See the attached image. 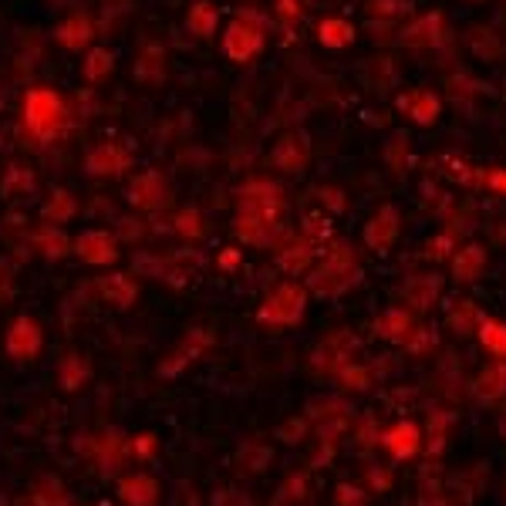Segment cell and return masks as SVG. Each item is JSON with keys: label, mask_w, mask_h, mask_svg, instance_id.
<instances>
[{"label": "cell", "mask_w": 506, "mask_h": 506, "mask_svg": "<svg viewBox=\"0 0 506 506\" xmlns=\"http://www.w3.org/2000/svg\"><path fill=\"white\" fill-rule=\"evenodd\" d=\"M89 375H91L89 361H85L81 354H75V351L64 354L61 365H58V381H61L64 392H78V389L89 381Z\"/></svg>", "instance_id": "83f0119b"}, {"label": "cell", "mask_w": 506, "mask_h": 506, "mask_svg": "<svg viewBox=\"0 0 506 506\" xmlns=\"http://www.w3.org/2000/svg\"><path fill=\"white\" fill-rule=\"evenodd\" d=\"M136 75H139L142 85H159L165 78V68H163V48H155V44H149V48L142 51L139 58V68H136Z\"/></svg>", "instance_id": "e575fe53"}, {"label": "cell", "mask_w": 506, "mask_h": 506, "mask_svg": "<svg viewBox=\"0 0 506 506\" xmlns=\"http://www.w3.org/2000/svg\"><path fill=\"white\" fill-rule=\"evenodd\" d=\"M216 21H220V14H216V7L213 4H206V0L192 4L190 14H186V27H190L196 38H213Z\"/></svg>", "instance_id": "f546056e"}, {"label": "cell", "mask_w": 506, "mask_h": 506, "mask_svg": "<svg viewBox=\"0 0 506 506\" xmlns=\"http://www.w3.org/2000/svg\"><path fill=\"white\" fill-rule=\"evenodd\" d=\"M128 202L132 206H139L145 213H159L165 202H169V183H165L163 173H142V176L132 179V186H128Z\"/></svg>", "instance_id": "52a82bcc"}, {"label": "cell", "mask_w": 506, "mask_h": 506, "mask_svg": "<svg viewBox=\"0 0 506 506\" xmlns=\"http://www.w3.org/2000/svg\"><path fill=\"white\" fill-rule=\"evenodd\" d=\"M443 24H445L443 14H426V17H416L408 27H402L398 44H405V48H436V44L445 38Z\"/></svg>", "instance_id": "5bb4252c"}, {"label": "cell", "mask_w": 506, "mask_h": 506, "mask_svg": "<svg viewBox=\"0 0 506 506\" xmlns=\"http://www.w3.org/2000/svg\"><path fill=\"white\" fill-rule=\"evenodd\" d=\"M334 379L342 381L348 392H365V389H371V379H375V375H371V368H368V365L348 361V365H344L342 371L334 375Z\"/></svg>", "instance_id": "8d00e7d4"}, {"label": "cell", "mask_w": 506, "mask_h": 506, "mask_svg": "<svg viewBox=\"0 0 506 506\" xmlns=\"http://www.w3.org/2000/svg\"><path fill=\"white\" fill-rule=\"evenodd\" d=\"M480 344L486 351L506 361V321H496V317H483L480 324Z\"/></svg>", "instance_id": "1f68e13d"}, {"label": "cell", "mask_w": 506, "mask_h": 506, "mask_svg": "<svg viewBox=\"0 0 506 506\" xmlns=\"http://www.w3.org/2000/svg\"><path fill=\"white\" fill-rule=\"evenodd\" d=\"M402 108L408 112V118L416 122V126H432L439 115H443V101L436 91H412L408 98H402Z\"/></svg>", "instance_id": "603a6c76"}, {"label": "cell", "mask_w": 506, "mask_h": 506, "mask_svg": "<svg viewBox=\"0 0 506 506\" xmlns=\"http://www.w3.org/2000/svg\"><path fill=\"white\" fill-rule=\"evenodd\" d=\"M398 233H402V220H398L395 206H381L379 213L365 223V243L375 250H389L398 240Z\"/></svg>", "instance_id": "9a60e30c"}, {"label": "cell", "mask_w": 506, "mask_h": 506, "mask_svg": "<svg viewBox=\"0 0 506 506\" xmlns=\"http://www.w3.org/2000/svg\"><path fill=\"white\" fill-rule=\"evenodd\" d=\"M453 426V416H443V412H436V416L429 418V429H426V449H429L432 455L443 453V443H445V429Z\"/></svg>", "instance_id": "f35d334b"}, {"label": "cell", "mask_w": 506, "mask_h": 506, "mask_svg": "<svg viewBox=\"0 0 506 506\" xmlns=\"http://www.w3.org/2000/svg\"><path fill=\"white\" fill-rule=\"evenodd\" d=\"M304 311H307V287H301L297 280H284L267 294V301L257 311V321L270 328H297L304 321Z\"/></svg>", "instance_id": "277c9868"}, {"label": "cell", "mask_w": 506, "mask_h": 506, "mask_svg": "<svg viewBox=\"0 0 506 506\" xmlns=\"http://www.w3.org/2000/svg\"><path fill=\"white\" fill-rule=\"evenodd\" d=\"M301 0H277V17L284 24H294V21H301Z\"/></svg>", "instance_id": "b9f144b4"}, {"label": "cell", "mask_w": 506, "mask_h": 506, "mask_svg": "<svg viewBox=\"0 0 506 506\" xmlns=\"http://www.w3.org/2000/svg\"><path fill=\"white\" fill-rule=\"evenodd\" d=\"M445 321H449V328H453L455 334H469V331H480L483 314H480V307L469 301V297H463V301H455L453 307H449Z\"/></svg>", "instance_id": "f1b7e54d"}, {"label": "cell", "mask_w": 506, "mask_h": 506, "mask_svg": "<svg viewBox=\"0 0 506 506\" xmlns=\"http://www.w3.org/2000/svg\"><path fill=\"white\" fill-rule=\"evenodd\" d=\"M132 453V443H128L122 432H105L98 443V469L101 473H118L122 463Z\"/></svg>", "instance_id": "cb8c5ba5"}, {"label": "cell", "mask_w": 506, "mask_h": 506, "mask_svg": "<svg viewBox=\"0 0 506 506\" xmlns=\"http://www.w3.org/2000/svg\"><path fill=\"white\" fill-rule=\"evenodd\" d=\"M473 395L483 405H496L500 398H506V361H493L483 368L473 381Z\"/></svg>", "instance_id": "ffe728a7"}, {"label": "cell", "mask_w": 506, "mask_h": 506, "mask_svg": "<svg viewBox=\"0 0 506 506\" xmlns=\"http://www.w3.org/2000/svg\"><path fill=\"white\" fill-rule=\"evenodd\" d=\"M31 240L38 243V250L48 257V260H58V257H68V253H75V240L68 237V233H61L58 227H44L38 230Z\"/></svg>", "instance_id": "4316f807"}, {"label": "cell", "mask_w": 506, "mask_h": 506, "mask_svg": "<svg viewBox=\"0 0 506 506\" xmlns=\"http://www.w3.org/2000/svg\"><path fill=\"white\" fill-rule=\"evenodd\" d=\"M381 443H385V449H389L395 459H412V455L422 449L426 439H422V429H418L416 422L405 418V422H395L392 429L381 436Z\"/></svg>", "instance_id": "ac0fdd59"}, {"label": "cell", "mask_w": 506, "mask_h": 506, "mask_svg": "<svg viewBox=\"0 0 506 506\" xmlns=\"http://www.w3.org/2000/svg\"><path fill=\"white\" fill-rule=\"evenodd\" d=\"M41 344H44V334H41L38 321L34 317H17L7 331V354L14 361H31L38 358Z\"/></svg>", "instance_id": "30bf717a"}, {"label": "cell", "mask_w": 506, "mask_h": 506, "mask_svg": "<svg viewBox=\"0 0 506 506\" xmlns=\"http://www.w3.org/2000/svg\"><path fill=\"white\" fill-rule=\"evenodd\" d=\"M280 439L284 443H301L304 439V418H294L287 426H280Z\"/></svg>", "instance_id": "ee69618b"}, {"label": "cell", "mask_w": 506, "mask_h": 506, "mask_svg": "<svg viewBox=\"0 0 506 506\" xmlns=\"http://www.w3.org/2000/svg\"><path fill=\"white\" fill-rule=\"evenodd\" d=\"M439 287H443V280L436 277V274H418V277L408 280L402 287L408 311H429L432 304H436V297H439Z\"/></svg>", "instance_id": "7402d4cb"}, {"label": "cell", "mask_w": 506, "mask_h": 506, "mask_svg": "<svg viewBox=\"0 0 506 506\" xmlns=\"http://www.w3.org/2000/svg\"><path fill=\"white\" fill-rule=\"evenodd\" d=\"M317 237H307V233H301V237H287L284 240V250L277 253V264L280 270H287V274H304V270H311V264H314L317 257Z\"/></svg>", "instance_id": "2e32d148"}, {"label": "cell", "mask_w": 506, "mask_h": 506, "mask_svg": "<svg viewBox=\"0 0 506 506\" xmlns=\"http://www.w3.org/2000/svg\"><path fill=\"white\" fill-rule=\"evenodd\" d=\"M260 48H264V24H257L253 14H237L223 34V54L230 61L243 64L253 54H260Z\"/></svg>", "instance_id": "5b68a950"}, {"label": "cell", "mask_w": 506, "mask_h": 506, "mask_svg": "<svg viewBox=\"0 0 506 506\" xmlns=\"http://www.w3.org/2000/svg\"><path fill=\"white\" fill-rule=\"evenodd\" d=\"M307 159H311V139L304 132H287L270 152V163L277 165L280 173H291V176L304 173Z\"/></svg>", "instance_id": "8fae6325"}, {"label": "cell", "mask_w": 506, "mask_h": 506, "mask_svg": "<svg viewBox=\"0 0 506 506\" xmlns=\"http://www.w3.org/2000/svg\"><path fill=\"white\" fill-rule=\"evenodd\" d=\"M98 506H112V503H98Z\"/></svg>", "instance_id": "681fc988"}, {"label": "cell", "mask_w": 506, "mask_h": 506, "mask_svg": "<svg viewBox=\"0 0 506 506\" xmlns=\"http://www.w3.org/2000/svg\"><path fill=\"white\" fill-rule=\"evenodd\" d=\"M432 342H436V334H432V331L416 328V331H412V338L405 342V348H408L412 354H422V348H432Z\"/></svg>", "instance_id": "60d3db41"}, {"label": "cell", "mask_w": 506, "mask_h": 506, "mask_svg": "<svg viewBox=\"0 0 506 506\" xmlns=\"http://www.w3.org/2000/svg\"><path fill=\"white\" fill-rule=\"evenodd\" d=\"M78 213V202L75 196L68 190H54L44 202V220L48 223H68V220H75Z\"/></svg>", "instance_id": "d6a6232c"}, {"label": "cell", "mask_w": 506, "mask_h": 506, "mask_svg": "<svg viewBox=\"0 0 506 506\" xmlns=\"http://www.w3.org/2000/svg\"><path fill=\"white\" fill-rule=\"evenodd\" d=\"M348 361H354L351 334H331V338H324V342L314 348V354H311V368L328 371V375H338Z\"/></svg>", "instance_id": "9c48e42d"}, {"label": "cell", "mask_w": 506, "mask_h": 506, "mask_svg": "<svg viewBox=\"0 0 506 506\" xmlns=\"http://www.w3.org/2000/svg\"><path fill=\"white\" fill-rule=\"evenodd\" d=\"M54 38H58L61 48L81 51V48H89V41L95 38V24H91L89 14H71V17H64L61 24H58Z\"/></svg>", "instance_id": "44dd1931"}, {"label": "cell", "mask_w": 506, "mask_h": 506, "mask_svg": "<svg viewBox=\"0 0 506 506\" xmlns=\"http://www.w3.org/2000/svg\"><path fill=\"white\" fill-rule=\"evenodd\" d=\"M118 500L126 506H155L159 503V496H163V486L155 476L149 473H132V476H122L118 480Z\"/></svg>", "instance_id": "7c38bea8"}, {"label": "cell", "mask_w": 506, "mask_h": 506, "mask_svg": "<svg viewBox=\"0 0 506 506\" xmlns=\"http://www.w3.org/2000/svg\"><path fill=\"white\" fill-rule=\"evenodd\" d=\"M210 348H213V328H192L190 334L159 361V375H163V379H176L183 368H190L192 361L202 358Z\"/></svg>", "instance_id": "8992f818"}, {"label": "cell", "mask_w": 506, "mask_h": 506, "mask_svg": "<svg viewBox=\"0 0 506 506\" xmlns=\"http://www.w3.org/2000/svg\"><path fill=\"white\" fill-rule=\"evenodd\" d=\"M24 122L38 142L58 139V132L68 122V105L54 89H31L24 98Z\"/></svg>", "instance_id": "3957f363"}, {"label": "cell", "mask_w": 506, "mask_h": 506, "mask_svg": "<svg viewBox=\"0 0 506 506\" xmlns=\"http://www.w3.org/2000/svg\"><path fill=\"white\" fill-rule=\"evenodd\" d=\"M408 11V4H398V0H371V4H368V14H371V17H379V14H389V17H398V14H405Z\"/></svg>", "instance_id": "ab89813d"}, {"label": "cell", "mask_w": 506, "mask_h": 506, "mask_svg": "<svg viewBox=\"0 0 506 506\" xmlns=\"http://www.w3.org/2000/svg\"><path fill=\"white\" fill-rule=\"evenodd\" d=\"M0 190H4L7 200L31 196V192H34V173L24 169V165H11V169H7V176H4V183H0Z\"/></svg>", "instance_id": "836d02e7"}, {"label": "cell", "mask_w": 506, "mask_h": 506, "mask_svg": "<svg viewBox=\"0 0 506 506\" xmlns=\"http://www.w3.org/2000/svg\"><path fill=\"white\" fill-rule=\"evenodd\" d=\"M115 68V54L108 48H95L85 54V64H81V75H85V81H91V85H101L105 78L112 75Z\"/></svg>", "instance_id": "4dcf8cb0"}, {"label": "cell", "mask_w": 506, "mask_h": 506, "mask_svg": "<svg viewBox=\"0 0 506 506\" xmlns=\"http://www.w3.org/2000/svg\"><path fill=\"white\" fill-rule=\"evenodd\" d=\"M500 436L506 439V412H503V418H500Z\"/></svg>", "instance_id": "c3c4849f"}, {"label": "cell", "mask_w": 506, "mask_h": 506, "mask_svg": "<svg viewBox=\"0 0 506 506\" xmlns=\"http://www.w3.org/2000/svg\"><path fill=\"white\" fill-rule=\"evenodd\" d=\"M486 190L496 196H506V169H490L486 173Z\"/></svg>", "instance_id": "7bdbcfd3"}, {"label": "cell", "mask_w": 506, "mask_h": 506, "mask_svg": "<svg viewBox=\"0 0 506 506\" xmlns=\"http://www.w3.org/2000/svg\"><path fill=\"white\" fill-rule=\"evenodd\" d=\"M361 280V267H358V257L348 243H334L324 260L307 270V291L317 294L321 301H331V297H342L344 291H351L354 284Z\"/></svg>", "instance_id": "7a4b0ae2"}, {"label": "cell", "mask_w": 506, "mask_h": 506, "mask_svg": "<svg viewBox=\"0 0 506 506\" xmlns=\"http://www.w3.org/2000/svg\"><path fill=\"white\" fill-rule=\"evenodd\" d=\"M220 267H223V270H233V267H240V250H237V247H230V250L220 253Z\"/></svg>", "instance_id": "bcb514c9"}, {"label": "cell", "mask_w": 506, "mask_h": 506, "mask_svg": "<svg viewBox=\"0 0 506 506\" xmlns=\"http://www.w3.org/2000/svg\"><path fill=\"white\" fill-rule=\"evenodd\" d=\"M128 152L118 145V142H105L98 149H91L85 155V173L89 176H122L128 169Z\"/></svg>", "instance_id": "4fadbf2b"}, {"label": "cell", "mask_w": 506, "mask_h": 506, "mask_svg": "<svg viewBox=\"0 0 506 506\" xmlns=\"http://www.w3.org/2000/svg\"><path fill=\"white\" fill-rule=\"evenodd\" d=\"M317 41L331 51L348 48V44L354 41V24L351 21H344V17H324V21L317 24Z\"/></svg>", "instance_id": "484cf974"}, {"label": "cell", "mask_w": 506, "mask_h": 506, "mask_svg": "<svg viewBox=\"0 0 506 506\" xmlns=\"http://www.w3.org/2000/svg\"><path fill=\"white\" fill-rule=\"evenodd\" d=\"M445 250H449V237H439V240H436V247L429 250V257H432V260H439Z\"/></svg>", "instance_id": "7dc6e473"}, {"label": "cell", "mask_w": 506, "mask_h": 506, "mask_svg": "<svg viewBox=\"0 0 506 506\" xmlns=\"http://www.w3.org/2000/svg\"><path fill=\"white\" fill-rule=\"evenodd\" d=\"M416 317L408 307H389L385 314L375 321V331H379V338H385L389 344H405L412 338V331H416Z\"/></svg>", "instance_id": "d6986e66"}, {"label": "cell", "mask_w": 506, "mask_h": 506, "mask_svg": "<svg viewBox=\"0 0 506 506\" xmlns=\"http://www.w3.org/2000/svg\"><path fill=\"white\" fill-rule=\"evenodd\" d=\"M233 233L240 243L250 247H274L291 237V227L284 220V192L270 179H253L240 190L237 200V220Z\"/></svg>", "instance_id": "6da1fadb"}, {"label": "cell", "mask_w": 506, "mask_h": 506, "mask_svg": "<svg viewBox=\"0 0 506 506\" xmlns=\"http://www.w3.org/2000/svg\"><path fill=\"white\" fill-rule=\"evenodd\" d=\"M173 230H176L183 240H200L202 237V216L196 206H183L173 220Z\"/></svg>", "instance_id": "74e56055"}, {"label": "cell", "mask_w": 506, "mask_h": 506, "mask_svg": "<svg viewBox=\"0 0 506 506\" xmlns=\"http://www.w3.org/2000/svg\"><path fill=\"white\" fill-rule=\"evenodd\" d=\"M483 270H486V250H483L480 243H466L459 253H453V277L459 284L476 280Z\"/></svg>", "instance_id": "d4e9b609"}, {"label": "cell", "mask_w": 506, "mask_h": 506, "mask_svg": "<svg viewBox=\"0 0 506 506\" xmlns=\"http://www.w3.org/2000/svg\"><path fill=\"white\" fill-rule=\"evenodd\" d=\"M95 291L101 294V301L118 307V311H126L136 304L139 297V284L128 277V274H105V277L95 280Z\"/></svg>", "instance_id": "e0dca14e"}, {"label": "cell", "mask_w": 506, "mask_h": 506, "mask_svg": "<svg viewBox=\"0 0 506 506\" xmlns=\"http://www.w3.org/2000/svg\"><path fill=\"white\" fill-rule=\"evenodd\" d=\"M75 257L91 267H108L118 260V240L105 230H85L75 240Z\"/></svg>", "instance_id": "ba28073f"}, {"label": "cell", "mask_w": 506, "mask_h": 506, "mask_svg": "<svg viewBox=\"0 0 506 506\" xmlns=\"http://www.w3.org/2000/svg\"><path fill=\"white\" fill-rule=\"evenodd\" d=\"M34 506H68V493L58 476H41L34 486Z\"/></svg>", "instance_id": "d590c367"}, {"label": "cell", "mask_w": 506, "mask_h": 506, "mask_svg": "<svg viewBox=\"0 0 506 506\" xmlns=\"http://www.w3.org/2000/svg\"><path fill=\"white\" fill-rule=\"evenodd\" d=\"M132 449L139 453V459H152V453L159 449V443H155V436H139V439L132 443Z\"/></svg>", "instance_id": "f6af8a7d"}]
</instances>
